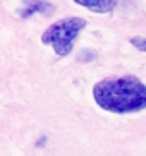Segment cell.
Here are the masks:
<instances>
[{
    "instance_id": "obj_2",
    "label": "cell",
    "mask_w": 146,
    "mask_h": 156,
    "mask_svg": "<svg viewBox=\"0 0 146 156\" xmlns=\"http://www.w3.org/2000/svg\"><path fill=\"white\" fill-rule=\"evenodd\" d=\"M86 28V21L82 17H65L50 24L41 34V43L50 45L59 57H67L74 48V41L79 33Z\"/></svg>"
},
{
    "instance_id": "obj_1",
    "label": "cell",
    "mask_w": 146,
    "mask_h": 156,
    "mask_svg": "<svg viewBox=\"0 0 146 156\" xmlns=\"http://www.w3.org/2000/svg\"><path fill=\"white\" fill-rule=\"evenodd\" d=\"M93 98L110 113H137L146 108V86L136 76L107 77L93 86Z\"/></svg>"
},
{
    "instance_id": "obj_4",
    "label": "cell",
    "mask_w": 146,
    "mask_h": 156,
    "mask_svg": "<svg viewBox=\"0 0 146 156\" xmlns=\"http://www.w3.org/2000/svg\"><path fill=\"white\" fill-rule=\"evenodd\" d=\"M131 43H133L139 51H144L146 50V40H144V36H134V38H131Z\"/></svg>"
},
{
    "instance_id": "obj_3",
    "label": "cell",
    "mask_w": 146,
    "mask_h": 156,
    "mask_svg": "<svg viewBox=\"0 0 146 156\" xmlns=\"http://www.w3.org/2000/svg\"><path fill=\"white\" fill-rule=\"evenodd\" d=\"M74 2L91 12H98V14L112 12L117 5V0H74Z\"/></svg>"
}]
</instances>
